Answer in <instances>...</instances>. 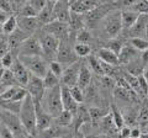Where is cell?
Masks as SVG:
<instances>
[{
    "label": "cell",
    "instance_id": "5bb4252c",
    "mask_svg": "<svg viewBox=\"0 0 148 138\" xmlns=\"http://www.w3.org/2000/svg\"><path fill=\"white\" fill-rule=\"evenodd\" d=\"M79 68H80V62H74L69 64L68 67L64 68V72L61 77V84L67 85V86H74L78 83V74H79Z\"/></svg>",
    "mask_w": 148,
    "mask_h": 138
},
{
    "label": "cell",
    "instance_id": "d590c367",
    "mask_svg": "<svg viewBox=\"0 0 148 138\" xmlns=\"http://www.w3.org/2000/svg\"><path fill=\"white\" fill-rule=\"evenodd\" d=\"M105 47L111 49L112 52H115L119 56L120 52H121V49H122V47H123V44H122V42L120 40H117L116 37H114V38H110L108 42H106Z\"/></svg>",
    "mask_w": 148,
    "mask_h": 138
},
{
    "label": "cell",
    "instance_id": "7dc6e473",
    "mask_svg": "<svg viewBox=\"0 0 148 138\" xmlns=\"http://www.w3.org/2000/svg\"><path fill=\"white\" fill-rule=\"evenodd\" d=\"M141 136H142V131H141V128H138V127L131 128V133H130V137L137 138V137H141Z\"/></svg>",
    "mask_w": 148,
    "mask_h": 138
},
{
    "label": "cell",
    "instance_id": "3957f363",
    "mask_svg": "<svg viewBox=\"0 0 148 138\" xmlns=\"http://www.w3.org/2000/svg\"><path fill=\"white\" fill-rule=\"evenodd\" d=\"M103 32V36H105L106 38H114L117 37L119 33L122 30V22H121V11L120 10H111L108 15H106L101 22L99 24V26ZM96 27V29H98Z\"/></svg>",
    "mask_w": 148,
    "mask_h": 138
},
{
    "label": "cell",
    "instance_id": "11a10c76",
    "mask_svg": "<svg viewBox=\"0 0 148 138\" xmlns=\"http://www.w3.org/2000/svg\"><path fill=\"white\" fill-rule=\"evenodd\" d=\"M0 68H3V66H1V61H0Z\"/></svg>",
    "mask_w": 148,
    "mask_h": 138
},
{
    "label": "cell",
    "instance_id": "681fc988",
    "mask_svg": "<svg viewBox=\"0 0 148 138\" xmlns=\"http://www.w3.org/2000/svg\"><path fill=\"white\" fill-rule=\"evenodd\" d=\"M10 15V14H8L6 11H4V10H1V9H0V22H4L6 20V17Z\"/></svg>",
    "mask_w": 148,
    "mask_h": 138
},
{
    "label": "cell",
    "instance_id": "836d02e7",
    "mask_svg": "<svg viewBox=\"0 0 148 138\" xmlns=\"http://www.w3.org/2000/svg\"><path fill=\"white\" fill-rule=\"evenodd\" d=\"M111 113H112V121H114L115 127H116L117 130L122 128L125 126V117H123V115L119 111L116 106H112V111H111Z\"/></svg>",
    "mask_w": 148,
    "mask_h": 138
},
{
    "label": "cell",
    "instance_id": "f35d334b",
    "mask_svg": "<svg viewBox=\"0 0 148 138\" xmlns=\"http://www.w3.org/2000/svg\"><path fill=\"white\" fill-rule=\"evenodd\" d=\"M48 68H49V70H52L57 77L61 78L62 74H63V72H64V68H66V67H64L62 63H59L58 61H56V59H54V61H51L49 62Z\"/></svg>",
    "mask_w": 148,
    "mask_h": 138
},
{
    "label": "cell",
    "instance_id": "ab89813d",
    "mask_svg": "<svg viewBox=\"0 0 148 138\" xmlns=\"http://www.w3.org/2000/svg\"><path fill=\"white\" fill-rule=\"evenodd\" d=\"M131 9L138 14H148V0H138L136 4L131 6Z\"/></svg>",
    "mask_w": 148,
    "mask_h": 138
},
{
    "label": "cell",
    "instance_id": "7c38bea8",
    "mask_svg": "<svg viewBox=\"0 0 148 138\" xmlns=\"http://www.w3.org/2000/svg\"><path fill=\"white\" fill-rule=\"evenodd\" d=\"M35 109H36V125H37V130H38V135H40V133H42L43 131H46L47 128L52 126L53 117L45 110L41 101H35Z\"/></svg>",
    "mask_w": 148,
    "mask_h": 138
},
{
    "label": "cell",
    "instance_id": "74e56055",
    "mask_svg": "<svg viewBox=\"0 0 148 138\" xmlns=\"http://www.w3.org/2000/svg\"><path fill=\"white\" fill-rule=\"evenodd\" d=\"M16 57H17V54H16V53L14 54V52L10 49V51H9V52L5 54V56H4L1 59H0V61H1V66L5 68V69H9V68L12 66V63H14V61L16 59Z\"/></svg>",
    "mask_w": 148,
    "mask_h": 138
},
{
    "label": "cell",
    "instance_id": "277c9868",
    "mask_svg": "<svg viewBox=\"0 0 148 138\" xmlns=\"http://www.w3.org/2000/svg\"><path fill=\"white\" fill-rule=\"evenodd\" d=\"M0 122L6 126L8 130L12 133V137H30L21 123L18 113L0 109Z\"/></svg>",
    "mask_w": 148,
    "mask_h": 138
},
{
    "label": "cell",
    "instance_id": "52a82bcc",
    "mask_svg": "<svg viewBox=\"0 0 148 138\" xmlns=\"http://www.w3.org/2000/svg\"><path fill=\"white\" fill-rule=\"evenodd\" d=\"M17 56H43V51L41 47V43L38 41L37 35L34 33L30 37H27L16 48L15 52Z\"/></svg>",
    "mask_w": 148,
    "mask_h": 138
},
{
    "label": "cell",
    "instance_id": "7bdbcfd3",
    "mask_svg": "<svg viewBox=\"0 0 148 138\" xmlns=\"http://www.w3.org/2000/svg\"><path fill=\"white\" fill-rule=\"evenodd\" d=\"M0 9L4 11H6L8 14H15L14 12L11 0H0Z\"/></svg>",
    "mask_w": 148,
    "mask_h": 138
},
{
    "label": "cell",
    "instance_id": "9f6ffc18",
    "mask_svg": "<svg viewBox=\"0 0 148 138\" xmlns=\"http://www.w3.org/2000/svg\"><path fill=\"white\" fill-rule=\"evenodd\" d=\"M147 98H148V91H147Z\"/></svg>",
    "mask_w": 148,
    "mask_h": 138
},
{
    "label": "cell",
    "instance_id": "cb8c5ba5",
    "mask_svg": "<svg viewBox=\"0 0 148 138\" xmlns=\"http://www.w3.org/2000/svg\"><path fill=\"white\" fill-rule=\"evenodd\" d=\"M138 14L135 10H122L121 11V22H122V29L125 30H128L133 26V24L136 22L137 17H138Z\"/></svg>",
    "mask_w": 148,
    "mask_h": 138
},
{
    "label": "cell",
    "instance_id": "44dd1931",
    "mask_svg": "<svg viewBox=\"0 0 148 138\" xmlns=\"http://www.w3.org/2000/svg\"><path fill=\"white\" fill-rule=\"evenodd\" d=\"M92 77H91V70L90 67L86 64L80 63V68H79V74H78V83L77 85H79L82 89H88L89 85L91 84Z\"/></svg>",
    "mask_w": 148,
    "mask_h": 138
},
{
    "label": "cell",
    "instance_id": "b9f144b4",
    "mask_svg": "<svg viewBox=\"0 0 148 138\" xmlns=\"http://www.w3.org/2000/svg\"><path fill=\"white\" fill-rule=\"evenodd\" d=\"M27 3H29L37 12L43 10L46 5H47V0H27Z\"/></svg>",
    "mask_w": 148,
    "mask_h": 138
},
{
    "label": "cell",
    "instance_id": "680465c9",
    "mask_svg": "<svg viewBox=\"0 0 148 138\" xmlns=\"http://www.w3.org/2000/svg\"><path fill=\"white\" fill-rule=\"evenodd\" d=\"M0 137H1V136H0Z\"/></svg>",
    "mask_w": 148,
    "mask_h": 138
},
{
    "label": "cell",
    "instance_id": "bcb514c9",
    "mask_svg": "<svg viewBox=\"0 0 148 138\" xmlns=\"http://www.w3.org/2000/svg\"><path fill=\"white\" fill-rule=\"evenodd\" d=\"M137 118L140 121H148V107H142L140 113L137 115Z\"/></svg>",
    "mask_w": 148,
    "mask_h": 138
},
{
    "label": "cell",
    "instance_id": "7402d4cb",
    "mask_svg": "<svg viewBox=\"0 0 148 138\" xmlns=\"http://www.w3.org/2000/svg\"><path fill=\"white\" fill-rule=\"evenodd\" d=\"M31 35H29L27 32L25 31H22L20 27H17V29L12 32V33H10L8 36V42H9V47H10L11 51L14 49H16L18 46H20L24 41L27 38V37H30Z\"/></svg>",
    "mask_w": 148,
    "mask_h": 138
},
{
    "label": "cell",
    "instance_id": "7a4b0ae2",
    "mask_svg": "<svg viewBox=\"0 0 148 138\" xmlns=\"http://www.w3.org/2000/svg\"><path fill=\"white\" fill-rule=\"evenodd\" d=\"M41 104L53 118L57 117L64 110L62 104V96H61V84L54 86V88L46 89L43 98L41 100Z\"/></svg>",
    "mask_w": 148,
    "mask_h": 138
},
{
    "label": "cell",
    "instance_id": "ac0fdd59",
    "mask_svg": "<svg viewBox=\"0 0 148 138\" xmlns=\"http://www.w3.org/2000/svg\"><path fill=\"white\" fill-rule=\"evenodd\" d=\"M148 24V14H140L136 22L131 29H128V33L131 37H143L145 38L146 26Z\"/></svg>",
    "mask_w": 148,
    "mask_h": 138
},
{
    "label": "cell",
    "instance_id": "5b68a950",
    "mask_svg": "<svg viewBox=\"0 0 148 138\" xmlns=\"http://www.w3.org/2000/svg\"><path fill=\"white\" fill-rule=\"evenodd\" d=\"M36 35H37V37H38L41 47H42L43 57L47 59L48 62L54 61L56 56H57V52H58V47H59L61 40L57 38L53 35L48 33V32H46L45 30L40 31L38 33H36Z\"/></svg>",
    "mask_w": 148,
    "mask_h": 138
},
{
    "label": "cell",
    "instance_id": "e575fe53",
    "mask_svg": "<svg viewBox=\"0 0 148 138\" xmlns=\"http://www.w3.org/2000/svg\"><path fill=\"white\" fill-rule=\"evenodd\" d=\"M16 15H20V16H30V17H34V16H37L38 15V12H37L34 8H32L29 3H25L24 5H22L20 9H18V11Z\"/></svg>",
    "mask_w": 148,
    "mask_h": 138
},
{
    "label": "cell",
    "instance_id": "9a60e30c",
    "mask_svg": "<svg viewBox=\"0 0 148 138\" xmlns=\"http://www.w3.org/2000/svg\"><path fill=\"white\" fill-rule=\"evenodd\" d=\"M17 16V27H20L22 31L27 32L29 35H34L36 33V31L40 29L41 25L38 20H37V16L30 17V16Z\"/></svg>",
    "mask_w": 148,
    "mask_h": 138
},
{
    "label": "cell",
    "instance_id": "9c48e42d",
    "mask_svg": "<svg viewBox=\"0 0 148 138\" xmlns=\"http://www.w3.org/2000/svg\"><path fill=\"white\" fill-rule=\"evenodd\" d=\"M78 58L79 57H78L75 54V52H74V46L72 47V46L67 42V40H62L61 42H59V47H58L57 56H56V61L62 63L64 67H68L69 64L77 62Z\"/></svg>",
    "mask_w": 148,
    "mask_h": 138
},
{
    "label": "cell",
    "instance_id": "83f0119b",
    "mask_svg": "<svg viewBox=\"0 0 148 138\" xmlns=\"http://www.w3.org/2000/svg\"><path fill=\"white\" fill-rule=\"evenodd\" d=\"M43 84H45L46 89L54 88V86H57V85L61 84V78L57 77L52 70H49V68H48L46 75L43 77Z\"/></svg>",
    "mask_w": 148,
    "mask_h": 138
},
{
    "label": "cell",
    "instance_id": "db71d44e",
    "mask_svg": "<svg viewBox=\"0 0 148 138\" xmlns=\"http://www.w3.org/2000/svg\"><path fill=\"white\" fill-rule=\"evenodd\" d=\"M0 35H4L3 33V22H0Z\"/></svg>",
    "mask_w": 148,
    "mask_h": 138
},
{
    "label": "cell",
    "instance_id": "1f68e13d",
    "mask_svg": "<svg viewBox=\"0 0 148 138\" xmlns=\"http://www.w3.org/2000/svg\"><path fill=\"white\" fill-rule=\"evenodd\" d=\"M74 52L79 58H84V57H89L91 53V46L88 43H82V42H77L74 44Z\"/></svg>",
    "mask_w": 148,
    "mask_h": 138
},
{
    "label": "cell",
    "instance_id": "484cf974",
    "mask_svg": "<svg viewBox=\"0 0 148 138\" xmlns=\"http://www.w3.org/2000/svg\"><path fill=\"white\" fill-rule=\"evenodd\" d=\"M17 29V16L16 14H10L6 20L3 22V33L9 36Z\"/></svg>",
    "mask_w": 148,
    "mask_h": 138
},
{
    "label": "cell",
    "instance_id": "c3c4849f",
    "mask_svg": "<svg viewBox=\"0 0 148 138\" xmlns=\"http://www.w3.org/2000/svg\"><path fill=\"white\" fill-rule=\"evenodd\" d=\"M130 133H131V128L127 126H123L122 128H120V136L121 137H130Z\"/></svg>",
    "mask_w": 148,
    "mask_h": 138
},
{
    "label": "cell",
    "instance_id": "d6986e66",
    "mask_svg": "<svg viewBox=\"0 0 148 138\" xmlns=\"http://www.w3.org/2000/svg\"><path fill=\"white\" fill-rule=\"evenodd\" d=\"M61 96H62L63 109L69 110V111L73 112V115H74L77 112V110H78V107H79L80 104H78L77 101L73 99V96L71 94V90H69V86L61 84Z\"/></svg>",
    "mask_w": 148,
    "mask_h": 138
},
{
    "label": "cell",
    "instance_id": "ee69618b",
    "mask_svg": "<svg viewBox=\"0 0 148 138\" xmlns=\"http://www.w3.org/2000/svg\"><path fill=\"white\" fill-rule=\"evenodd\" d=\"M9 51H10V47H9L8 38H0V59L5 56Z\"/></svg>",
    "mask_w": 148,
    "mask_h": 138
},
{
    "label": "cell",
    "instance_id": "8fae6325",
    "mask_svg": "<svg viewBox=\"0 0 148 138\" xmlns=\"http://www.w3.org/2000/svg\"><path fill=\"white\" fill-rule=\"evenodd\" d=\"M25 89L27 90V94H30L35 101H41L45 95V91H46L43 79L30 73V79H29V83H27Z\"/></svg>",
    "mask_w": 148,
    "mask_h": 138
},
{
    "label": "cell",
    "instance_id": "4fadbf2b",
    "mask_svg": "<svg viewBox=\"0 0 148 138\" xmlns=\"http://www.w3.org/2000/svg\"><path fill=\"white\" fill-rule=\"evenodd\" d=\"M9 69L12 72V74H14V77H15V79L17 81V84L20 86H22V88H26L27 83H29V79H30V72L27 70V68L22 64L20 58L16 57V59L12 63V66Z\"/></svg>",
    "mask_w": 148,
    "mask_h": 138
},
{
    "label": "cell",
    "instance_id": "ffe728a7",
    "mask_svg": "<svg viewBox=\"0 0 148 138\" xmlns=\"http://www.w3.org/2000/svg\"><path fill=\"white\" fill-rule=\"evenodd\" d=\"M138 51L133 47L131 43H126L123 44V47L121 49V52L119 54V59H120V64H127L130 62H132L133 59H136L138 57Z\"/></svg>",
    "mask_w": 148,
    "mask_h": 138
},
{
    "label": "cell",
    "instance_id": "816d5d0a",
    "mask_svg": "<svg viewBox=\"0 0 148 138\" xmlns=\"http://www.w3.org/2000/svg\"><path fill=\"white\" fill-rule=\"evenodd\" d=\"M4 72H5V68H0V80H1V78H3V75H4Z\"/></svg>",
    "mask_w": 148,
    "mask_h": 138
},
{
    "label": "cell",
    "instance_id": "f5cc1de1",
    "mask_svg": "<svg viewBox=\"0 0 148 138\" xmlns=\"http://www.w3.org/2000/svg\"><path fill=\"white\" fill-rule=\"evenodd\" d=\"M145 38H147V40H148V24H147V26H146V31H145Z\"/></svg>",
    "mask_w": 148,
    "mask_h": 138
},
{
    "label": "cell",
    "instance_id": "60d3db41",
    "mask_svg": "<svg viewBox=\"0 0 148 138\" xmlns=\"http://www.w3.org/2000/svg\"><path fill=\"white\" fill-rule=\"evenodd\" d=\"M89 116H90V120L98 121V120H101L105 116V111L99 107H91L89 109Z\"/></svg>",
    "mask_w": 148,
    "mask_h": 138
},
{
    "label": "cell",
    "instance_id": "f546056e",
    "mask_svg": "<svg viewBox=\"0 0 148 138\" xmlns=\"http://www.w3.org/2000/svg\"><path fill=\"white\" fill-rule=\"evenodd\" d=\"M89 67L92 69V72L95 74H98L100 77L105 75V70H104V62L100 61L98 57H90L89 58Z\"/></svg>",
    "mask_w": 148,
    "mask_h": 138
},
{
    "label": "cell",
    "instance_id": "603a6c76",
    "mask_svg": "<svg viewBox=\"0 0 148 138\" xmlns=\"http://www.w3.org/2000/svg\"><path fill=\"white\" fill-rule=\"evenodd\" d=\"M100 61H103L104 63L106 64H110L112 67H116L120 64V59H119V56L115 52H112L111 49L106 48V47H103L98 51V54H96Z\"/></svg>",
    "mask_w": 148,
    "mask_h": 138
},
{
    "label": "cell",
    "instance_id": "8d00e7d4",
    "mask_svg": "<svg viewBox=\"0 0 148 138\" xmlns=\"http://www.w3.org/2000/svg\"><path fill=\"white\" fill-rule=\"evenodd\" d=\"M69 90H71V94L73 96V99L75 100L78 104H83V102H84V91H83V89L80 88L79 85L71 86Z\"/></svg>",
    "mask_w": 148,
    "mask_h": 138
},
{
    "label": "cell",
    "instance_id": "6f0895ef",
    "mask_svg": "<svg viewBox=\"0 0 148 138\" xmlns=\"http://www.w3.org/2000/svg\"><path fill=\"white\" fill-rule=\"evenodd\" d=\"M66 1H71V0H66Z\"/></svg>",
    "mask_w": 148,
    "mask_h": 138
},
{
    "label": "cell",
    "instance_id": "e0dca14e",
    "mask_svg": "<svg viewBox=\"0 0 148 138\" xmlns=\"http://www.w3.org/2000/svg\"><path fill=\"white\" fill-rule=\"evenodd\" d=\"M53 12L56 16V20H59L62 22H69L71 20V6H69V1L66 0H58L54 4L53 8Z\"/></svg>",
    "mask_w": 148,
    "mask_h": 138
},
{
    "label": "cell",
    "instance_id": "ba28073f",
    "mask_svg": "<svg viewBox=\"0 0 148 138\" xmlns=\"http://www.w3.org/2000/svg\"><path fill=\"white\" fill-rule=\"evenodd\" d=\"M111 11V6L110 5H103V6H96L92 10L85 12L84 16V24L89 27V29H96L99 26V24L101 22V20L108 15Z\"/></svg>",
    "mask_w": 148,
    "mask_h": 138
},
{
    "label": "cell",
    "instance_id": "d4e9b609",
    "mask_svg": "<svg viewBox=\"0 0 148 138\" xmlns=\"http://www.w3.org/2000/svg\"><path fill=\"white\" fill-rule=\"evenodd\" d=\"M37 20H38L41 26H45V25L49 24V22H52L53 20H56L53 8L46 5V8L43 9V10H41L38 12V15H37Z\"/></svg>",
    "mask_w": 148,
    "mask_h": 138
},
{
    "label": "cell",
    "instance_id": "d6a6232c",
    "mask_svg": "<svg viewBox=\"0 0 148 138\" xmlns=\"http://www.w3.org/2000/svg\"><path fill=\"white\" fill-rule=\"evenodd\" d=\"M130 43H131L133 47H135L138 52H143V51L148 49V40L143 38V37H131L130 40Z\"/></svg>",
    "mask_w": 148,
    "mask_h": 138
},
{
    "label": "cell",
    "instance_id": "30bf717a",
    "mask_svg": "<svg viewBox=\"0 0 148 138\" xmlns=\"http://www.w3.org/2000/svg\"><path fill=\"white\" fill-rule=\"evenodd\" d=\"M42 30H45L48 33L56 36L59 40H69L71 37V31H69V25L67 22H62L59 20H53L49 24L42 26Z\"/></svg>",
    "mask_w": 148,
    "mask_h": 138
},
{
    "label": "cell",
    "instance_id": "8992f818",
    "mask_svg": "<svg viewBox=\"0 0 148 138\" xmlns=\"http://www.w3.org/2000/svg\"><path fill=\"white\" fill-rule=\"evenodd\" d=\"M31 74L42 78L48 70L49 62L43 56H17Z\"/></svg>",
    "mask_w": 148,
    "mask_h": 138
},
{
    "label": "cell",
    "instance_id": "6da1fadb",
    "mask_svg": "<svg viewBox=\"0 0 148 138\" xmlns=\"http://www.w3.org/2000/svg\"><path fill=\"white\" fill-rule=\"evenodd\" d=\"M18 117L21 120V123L24 125L26 132L29 133L30 137H35L38 135L36 125V109H35V101L30 94H27L18 112Z\"/></svg>",
    "mask_w": 148,
    "mask_h": 138
},
{
    "label": "cell",
    "instance_id": "f1b7e54d",
    "mask_svg": "<svg viewBox=\"0 0 148 138\" xmlns=\"http://www.w3.org/2000/svg\"><path fill=\"white\" fill-rule=\"evenodd\" d=\"M75 41H77V42L90 44L92 41H94V37H92V33H91L89 30L83 27V29L77 31V33H75Z\"/></svg>",
    "mask_w": 148,
    "mask_h": 138
},
{
    "label": "cell",
    "instance_id": "4dcf8cb0",
    "mask_svg": "<svg viewBox=\"0 0 148 138\" xmlns=\"http://www.w3.org/2000/svg\"><path fill=\"white\" fill-rule=\"evenodd\" d=\"M22 101H16V100H9V101H1L0 100V109L8 110V111L18 113L21 109Z\"/></svg>",
    "mask_w": 148,
    "mask_h": 138
},
{
    "label": "cell",
    "instance_id": "4316f807",
    "mask_svg": "<svg viewBox=\"0 0 148 138\" xmlns=\"http://www.w3.org/2000/svg\"><path fill=\"white\" fill-rule=\"evenodd\" d=\"M54 118L59 127H68L69 125H72L74 121V115H73V112L69 111V110H63V111Z\"/></svg>",
    "mask_w": 148,
    "mask_h": 138
},
{
    "label": "cell",
    "instance_id": "f6af8a7d",
    "mask_svg": "<svg viewBox=\"0 0 148 138\" xmlns=\"http://www.w3.org/2000/svg\"><path fill=\"white\" fill-rule=\"evenodd\" d=\"M137 78H138V83H140V88H141L142 94L147 95V91H148V81H147V79L145 78L143 74L137 75Z\"/></svg>",
    "mask_w": 148,
    "mask_h": 138
},
{
    "label": "cell",
    "instance_id": "f907efd6",
    "mask_svg": "<svg viewBox=\"0 0 148 138\" xmlns=\"http://www.w3.org/2000/svg\"><path fill=\"white\" fill-rule=\"evenodd\" d=\"M142 74L145 75V78H146V79H147V81H148V64H147V66L145 67V70H143V73H142Z\"/></svg>",
    "mask_w": 148,
    "mask_h": 138
},
{
    "label": "cell",
    "instance_id": "2e32d148",
    "mask_svg": "<svg viewBox=\"0 0 148 138\" xmlns=\"http://www.w3.org/2000/svg\"><path fill=\"white\" fill-rule=\"evenodd\" d=\"M69 6H71V11L84 15L85 12L99 6V3L98 0H71Z\"/></svg>",
    "mask_w": 148,
    "mask_h": 138
}]
</instances>
